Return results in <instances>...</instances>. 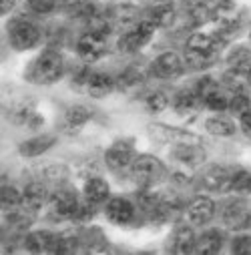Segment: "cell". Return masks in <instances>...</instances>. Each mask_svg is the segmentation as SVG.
Here are the masks:
<instances>
[{
	"instance_id": "cell-1",
	"label": "cell",
	"mask_w": 251,
	"mask_h": 255,
	"mask_svg": "<svg viewBox=\"0 0 251 255\" xmlns=\"http://www.w3.org/2000/svg\"><path fill=\"white\" fill-rule=\"evenodd\" d=\"M221 40L215 34H205V32H195L187 38L185 44V62L193 69H201L209 65L215 52L219 50Z\"/></svg>"
},
{
	"instance_id": "cell-2",
	"label": "cell",
	"mask_w": 251,
	"mask_h": 255,
	"mask_svg": "<svg viewBox=\"0 0 251 255\" xmlns=\"http://www.w3.org/2000/svg\"><path fill=\"white\" fill-rule=\"evenodd\" d=\"M65 73V60L56 50H44L28 71V79L36 85H52Z\"/></svg>"
},
{
	"instance_id": "cell-3",
	"label": "cell",
	"mask_w": 251,
	"mask_h": 255,
	"mask_svg": "<svg viewBox=\"0 0 251 255\" xmlns=\"http://www.w3.org/2000/svg\"><path fill=\"white\" fill-rule=\"evenodd\" d=\"M163 173H165L163 163L151 155H139L131 163V177L141 187H151L163 177Z\"/></svg>"
},
{
	"instance_id": "cell-4",
	"label": "cell",
	"mask_w": 251,
	"mask_h": 255,
	"mask_svg": "<svg viewBox=\"0 0 251 255\" xmlns=\"http://www.w3.org/2000/svg\"><path fill=\"white\" fill-rule=\"evenodd\" d=\"M8 38H10L12 48H16V50H30V48H34L38 44L40 32H38V28L32 22L16 18V20H12L8 24Z\"/></svg>"
},
{
	"instance_id": "cell-5",
	"label": "cell",
	"mask_w": 251,
	"mask_h": 255,
	"mask_svg": "<svg viewBox=\"0 0 251 255\" xmlns=\"http://www.w3.org/2000/svg\"><path fill=\"white\" fill-rule=\"evenodd\" d=\"M155 24L151 20H143L139 22L135 28H131L129 32H125L119 38V50L121 52H137L139 48H143L155 34Z\"/></svg>"
},
{
	"instance_id": "cell-6",
	"label": "cell",
	"mask_w": 251,
	"mask_h": 255,
	"mask_svg": "<svg viewBox=\"0 0 251 255\" xmlns=\"http://www.w3.org/2000/svg\"><path fill=\"white\" fill-rule=\"evenodd\" d=\"M77 52L85 62H95L107 52V34L89 30L77 42Z\"/></svg>"
},
{
	"instance_id": "cell-7",
	"label": "cell",
	"mask_w": 251,
	"mask_h": 255,
	"mask_svg": "<svg viewBox=\"0 0 251 255\" xmlns=\"http://www.w3.org/2000/svg\"><path fill=\"white\" fill-rule=\"evenodd\" d=\"M50 209L56 217L69 219V217H77L81 211V203L79 197L75 195V191L71 189H58L50 195Z\"/></svg>"
},
{
	"instance_id": "cell-8",
	"label": "cell",
	"mask_w": 251,
	"mask_h": 255,
	"mask_svg": "<svg viewBox=\"0 0 251 255\" xmlns=\"http://www.w3.org/2000/svg\"><path fill=\"white\" fill-rule=\"evenodd\" d=\"M221 215H223V223L233 231H243L251 225V209L241 199L227 201Z\"/></svg>"
},
{
	"instance_id": "cell-9",
	"label": "cell",
	"mask_w": 251,
	"mask_h": 255,
	"mask_svg": "<svg viewBox=\"0 0 251 255\" xmlns=\"http://www.w3.org/2000/svg\"><path fill=\"white\" fill-rule=\"evenodd\" d=\"M231 181H233V173H229L225 167H219V165L207 167L201 173V185L207 191H213V193H227V191H231L233 189Z\"/></svg>"
},
{
	"instance_id": "cell-10",
	"label": "cell",
	"mask_w": 251,
	"mask_h": 255,
	"mask_svg": "<svg viewBox=\"0 0 251 255\" xmlns=\"http://www.w3.org/2000/svg\"><path fill=\"white\" fill-rule=\"evenodd\" d=\"M151 71L157 79H175L183 73V58L173 50L163 52L153 60Z\"/></svg>"
},
{
	"instance_id": "cell-11",
	"label": "cell",
	"mask_w": 251,
	"mask_h": 255,
	"mask_svg": "<svg viewBox=\"0 0 251 255\" xmlns=\"http://www.w3.org/2000/svg\"><path fill=\"white\" fill-rule=\"evenodd\" d=\"M133 159H135L133 147H131V143H127V141H117V143H113V145L109 147L107 155H105V161H107L109 169H113V171H123V169L131 167Z\"/></svg>"
},
{
	"instance_id": "cell-12",
	"label": "cell",
	"mask_w": 251,
	"mask_h": 255,
	"mask_svg": "<svg viewBox=\"0 0 251 255\" xmlns=\"http://www.w3.org/2000/svg\"><path fill=\"white\" fill-rule=\"evenodd\" d=\"M213 20L223 28V30H235L241 22V6L235 0H223L213 10Z\"/></svg>"
},
{
	"instance_id": "cell-13",
	"label": "cell",
	"mask_w": 251,
	"mask_h": 255,
	"mask_svg": "<svg viewBox=\"0 0 251 255\" xmlns=\"http://www.w3.org/2000/svg\"><path fill=\"white\" fill-rule=\"evenodd\" d=\"M105 213H107V217H109L111 223H115V225H127V223H131L133 217H135V207H133V203L127 201V199L115 197V199H111V201L107 203Z\"/></svg>"
},
{
	"instance_id": "cell-14",
	"label": "cell",
	"mask_w": 251,
	"mask_h": 255,
	"mask_svg": "<svg viewBox=\"0 0 251 255\" xmlns=\"http://www.w3.org/2000/svg\"><path fill=\"white\" fill-rule=\"evenodd\" d=\"M215 215V203L209 197H195L189 205H187V217L193 225H205L213 219Z\"/></svg>"
},
{
	"instance_id": "cell-15",
	"label": "cell",
	"mask_w": 251,
	"mask_h": 255,
	"mask_svg": "<svg viewBox=\"0 0 251 255\" xmlns=\"http://www.w3.org/2000/svg\"><path fill=\"white\" fill-rule=\"evenodd\" d=\"M46 201H50L46 189L40 183H30V185H26L24 193H22V211L38 213L46 205Z\"/></svg>"
},
{
	"instance_id": "cell-16",
	"label": "cell",
	"mask_w": 251,
	"mask_h": 255,
	"mask_svg": "<svg viewBox=\"0 0 251 255\" xmlns=\"http://www.w3.org/2000/svg\"><path fill=\"white\" fill-rule=\"evenodd\" d=\"M151 135L161 141H171L177 145H199V139L195 135L187 131H179V129H171V127H165V125H153Z\"/></svg>"
},
{
	"instance_id": "cell-17",
	"label": "cell",
	"mask_w": 251,
	"mask_h": 255,
	"mask_svg": "<svg viewBox=\"0 0 251 255\" xmlns=\"http://www.w3.org/2000/svg\"><path fill=\"white\" fill-rule=\"evenodd\" d=\"M173 159L183 167H197L203 163L205 153L201 145H177L173 149Z\"/></svg>"
},
{
	"instance_id": "cell-18",
	"label": "cell",
	"mask_w": 251,
	"mask_h": 255,
	"mask_svg": "<svg viewBox=\"0 0 251 255\" xmlns=\"http://www.w3.org/2000/svg\"><path fill=\"white\" fill-rule=\"evenodd\" d=\"M56 143V137L54 135H38L34 139H28L24 143L18 145V153L22 157H38L42 153H46L48 149H52Z\"/></svg>"
},
{
	"instance_id": "cell-19",
	"label": "cell",
	"mask_w": 251,
	"mask_h": 255,
	"mask_svg": "<svg viewBox=\"0 0 251 255\" xmlns=\"http://www.w3.org/2000/svg\"><path fill=\"white\" fill-rule=\"evenodd\" d=\"M54 245H56V235L50 231H32L24 237V247L32 253H42V251L54 253Z\"/></svg>"
},
{
	"instance_id": "cell-20",
	"label": "cell",
	"mask_w": 251,
	"mask_h": 255,
	"mask_svg": "<svg viewBox=\"0 0 251 255\" xmlns=\"http://www.w3.org/2000/svg\"><path fill=\"white\" fill-rule=\"evenodd\" d=\"M87 93L95 99H103L107 95H111V91L115 89V81L107 75V73H91L87 79Z\"/></svg>"
},
{
	"instance_id": "cell-21",
	"label": "cell",
	"mask_w": 251,
	"mask_h": 255,
	"mask_svg": "<svg viewBox=\"0 0 251 255\" xmlns=\"http://www.w3.org/2000/svg\"><path fill=\"white\" fill-rule=\"evenodd\" d=\"M85 199L91 205H101L109 199V185L101 177H93L85 183Z\"/></svg>"
},
{
	"instance_id": "cell-22",
	"label": "cell",
	"mask_w": 251,
	"mask_h": 255,
	"mask_svg": "<svg viewBox=\"0 0 251 255\" xmlns=\"http://www.w3.org/2000/svg\"><path fill=\"white\" fill-rule=\"evenodd\" d=\"M223 241H225V239H223V233H221L219 229H207V231H203V233L197 237L195 253H205V255L217 253V251H221Z\"/></svg>"
},
{
	"instance_id": "cell-23",
	"label": "cell",
	"mask_w": 251,
	"mask_h": 255,
	"mask_svg": "<svg viewBox=\"0 0 251 255\" xmlns=\"http://www.w3.org/2000/svg\"><path fill=\"white\" fill-rule=\"evenodd\" d=\"M145 83V73L141 67H129L125 69L117 81V87L123 91V93H133L137 91L141 85Z\"/></svg>"
},
{
	"instance_id": "cell-24",
	"label": "cell",
	"mask_w": 251,
	"mask_h": 255,
	"mask_svg": "<svg viewBox=\"0 0 251 255\" xmlns=\"http://www.w3.org/2000/svg\"><path fill=\"white\" fill-rule=\"evenodd\" d=\"M227 65H229V71L233 73H241V75H247L249 69H251V50L247 46H237L229 52L227 56Z\"/></svg>"
},
{
	"instance_id": "cell-25",
	"label": "cell",
	"mask_w": 251,
	"mask_h": 255,
	"mask_svg": "<svg viewBox=\"0 0 251 255\" xmlns=\"http://www.w3.org/2000/svg\"><path fill=\"white\" fill-rule=\"evenodd\" d=\"M197 237L191 227H179L173 235V251L175 253H195Z\"/></svg>"
},
{
	"instance_id": "cell-26",
	"label": "cell",
	"mask_w": 251,
	"mask_h": 255,
	"mask_svg": "<svg viewBox=\"0 0 251 255\" xmlns=\"http://www.w3.org/2000/svg\"><path fill=\"white\" fill-rule=\"evenodd\" d=\"M205 129L215 137H231L235 133V125L225 117H211L205 121Z\"/></svg>"
},
{
	"instance_id": "cell-27",
	"label": "cell",
	"mask_w": 251,
	"mask_h": 255,
	"mask_svg": "<svg viewBox=\"0 0 251 255\" xmlns=\"http://www.w3.org/2000/svg\"><path fill=\"white\" fill-rule=\"evenodd\" d=\"M199 103H201V99L197 97L195 91H181V93L175 97L173 107H175V111H177L179 115H187V113L195 111V109L199 107Z\"/></svg>"
},
{
	"instance_id": "cell-28",
	"label": "cell",
	"mask_w": 251,
	"mask_h": 255,
	"mask_svg": "<svg viewBox=\"0 0 251 255\" xmlns=\"http://www.w3.org/2000/svg\"><path fill=\"white\" fill-rule=\"evenodd\" d=\"M175 8L169 6V4H161V6H155L151 12H149V20L157 26V28H167L175 22Z\"/></svg>"
},
{
	"instance_id": "cell-29",
	"label": "cell",
	"mask_w": 251,
	"mask_h": 255,
	"mask_svg": "<svg viewBox=\"0 0 251 255\" xmlns=\"http://www.w3.org/2000/svg\"><path fill=\"white\" fill-rule=\"evenodd\" d=\"M0 203H2V209L12 213L16 209H22V193L14 187H2V193H0Z\"/></svg>"
},
{
	"instance_id": "cell-30",
	"label": "cell",
	"mask_w": 251,
	"mask_h": 255,
	"mask_svg": "<svg viewBox=\"0 0 251 255\" xmlns=\"http://www.w3.org/2000/svg\"><path fill=\"white\" fill-rule=\"evenodd\" d=\"M91 115H93V113H91L87 107H83V105H75V107H71V109L67 111L65 121H67L69 127H83V125L91 119Z\"/></svg>"
},
{
	"instance_id": "cell-31",
	"label": "cell",
	"mask_w": 251,
	"mask_h": 255,
	"mask_svg": "<svg viewBox=\"0 0 251 255\" xmlns=\"http://www.w3.org/2000/svg\"><path fill=\"white\" fill-rule=\"evenodd\" d=\"M145 105H147V109H149L151 113H161V111H165V109H167L169 99H167V95H165V93L155 91V93H151V95L147 97Z\"/></svg>"
},
{
	"instance_id": "cell-32",
	"label": "cell",
	"mask_w": 251,
	"mask_h": 255,
	"mask_svg": "<svg viewBox=\"0 0 251 255\" xmlns=\"http://www.w3.org/2000/svg\"><path fill=\"white\" fill-rule=\"evenodd\" d=\"M203 105H205L207 109H211V111H217V113H223V111L229 109V101H227V97L221 95L219 91H215L213 95H209V97L203 101Z\"/></svg>"
},
{
	"instance_id": "cell-33",
	"label": "cell",
	"mask_w": 251,
	"mask_h": 255,
	"mask_svg": "<svg viewBox=\"0 0 251 255\" xmlns=\"http://www.w3.org/2000/svg\"><path fill=\"white\" fill-rule=\"evenodd\" d=\"M217 91V83L211 79V77H203L199 83H197V87H195V93H197V97L201 99V103L209 97V95H213Z\"/></svg>"
},
{
	"instance_id": "cell-34",
	"label": "cell",
	"mask_w": 251,
	"mask_h": 255,
	"mask_svg": "<svg viewBox=\"0 0 251 255\" xmlns=\"http://www.w3.org/2000/svg\"><path fill=\"white\" fill-rule=\"evenodd\" d=\"M229 109H231L233 113H237V115H243L245 111L251 109V101H249V97L243 95V93H233V99L229 101Z\"/></svg>"
},
{
	"instance_id": "cell-35",
	"label": "cell",
	"mask_w": 251,
	"mask_h": 255,
	"mask_svg": "<svg viewBox=\"0 0 251 255\" xmlns=\"http://www.w3.org/2000/svg\"><path fill=\"white\" fill-rule=\"evenodd\" d=\"M231 249L237 255H251V235H239V237H235Z\"/></svg>"
},
{
	"instance_id": "cell-36",
	"label": "cell",
	"mask_w": 251,
	"mask_h": 255,
	"mask_svg": "<svg viewBox=\"0 0 251 255\" xmlns=\"http://www.w3.org/2000/svg\"><path fill=\"white\" fill-rule=\"evenodd\" d=\"M30 10H34L36 14H48L54 10L56 0H28Z\"/></svg>"
},
{
	"instance_id": "cell-37",
	"label": "cell",
	"mask_w": 251,
	"mask_h": 255,
	"mask_svg": "<svg viewBox=\"0 0 251 255\" xmlns=\"http://www.w3.org/2000/svg\"><path fill=\"white\" fill-rule=\"evenodd\" d=\"M239 123H241V129L247 137H251V109L245 111L243 115H239Z\"/></svg>"
},
{
	"instance_id": "cell-38",
	"label": "cell",
	"mask_w": 251,
	"mask_h": 255,
	"mask_svg": "<svg viewBox=\"0 0 251 255\" xmlns=\"http://www.w3.org/2000/svg\"><path fill=\"white\" fill-rule=\"evenodd\" d=\"M12 8H14V0H0V12L2 14H8Z\"/></svg>"
},
{
	"instance_id": "cell-39",
	"label": "cell",
	"mask_w": 251,
	"mask_h": 255,
	"mask_svg": "<svg viewBox=\"0 0 251 255\" xmlns=\"http://www.w3.org/2000/svg\"><path fill=\"white\" fill-rule=\"evenodd\" d=\"M247 81L251 83V69H249V73H247Z\"/></svg>"
}]
</instances>
